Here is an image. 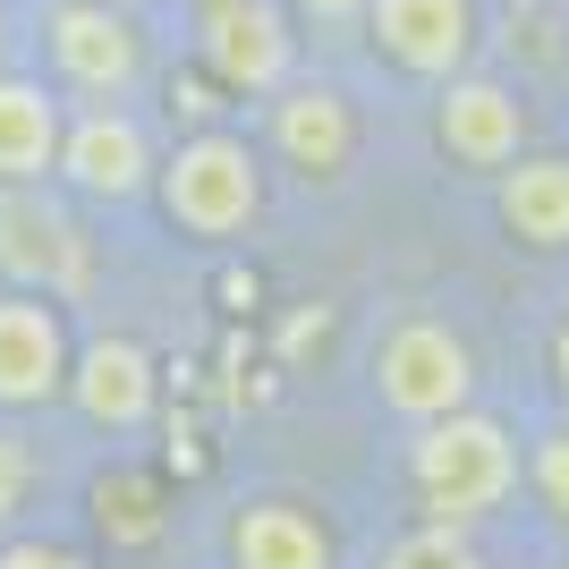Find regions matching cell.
<instances>
[{
  "mask_svg": "<svg viewBox=\"0 0 569 569\" xmlns=\"http://www.w3.org/2000/svg\"><path fill=\"white\" fill-rule=\"evenodd\" d=\"M357 34L375 51V69L408 77V86H442V77L485 60L493 9H485V0H366Z\"/></svg>",
  "mask_w": 569,
  "mask_h": 569,
  "instance_id": "8",
  "label": "cell"
},
{
  "mask_svg": "<svg viewBox=\"0 0 569 569\" xmlns=\"http://www.w3.org/2000/svg\"><path fill=\"white\" fill-rule=\"evenodd\" d=\"M0 569H86V552L60 536H0Z\"/></svg>",
  "mask_w": 569,
  "mask_h": 569,
  "instance_id": "20",
  "label": "cell"
},
{
  "mask_svg": "<svg viewBox=\"0 0 569 569\" xmlns=\"http://www.w3.org/2000/svg\"><path fill=\"white\" fill-rule=\"evenodd\" d=\"M527 86L519 77H493L485 60L459 77H442L433 86V144H442V162L468 170V179H493V170H510L536 144V111H527Z\"/></svg>",
  "mask_w": 569,
  "mask_h": 569,
  "instance_id": "9",
  "label": "cell"
},
{
  "mask_svg": "<svg viewBox=\"0 0 569 569\" xmlns=\"http://www.w3.org/2000/svg\"><path fill=\"white\" fill-rule=\"evenodd\" d=\"M263 153L298 179V188H340L357 170V102L332 77H289L281 94H263Z\"/></svg>",
  "mask_w": 569,
  "mask_h": 569,
  "instance_id": "10",
  "label": "cell"
},
{
  "mask_svg": "<svg viewBox=\"0 0 569 569\" xmlns=\"http://www.w3.org/2000/svg\"><path fill=\"white\" fill-rule=\"evenodd\" d=\"M263 188H272V170H263V144L247 128H196L162 153L153 170V204H162L170 230L188 238H238L263 221Z\"/></svg>",
  "mask_w": 569,
  "mask_h": 569,
  "instance_id": "2",
  "label": "cell"
},
{
  "mask_svg": "<svg viewBox=\"0 0 569 569\" xmlns=\"http://www.w3.org/2000/svg\"><path fill=\"white\" fill-rule=\"evenodd\" d=\"M94 230L60 179L0 188V289H34V298L77 307V298H94Z\"/></svg>",
  "mask_w": 569,
  "mask_h": 569,
  "instance_id": "4",
  "label": "cell"
},
{
  "mask_svg": "<svg viewBox=\"0 0 569 569\" xmlns=\"http://www.w3.org/2000/svg\"><path fill=\"white\" fill-rule=\"evenodd\" d=\"M375 569H485V552H476L468 527L426 519V527H408V536H391V545L375 552Z\"/></svg>",
  "mask_w": 569,
  "mask_h": 569,
  "instance_id": "16",
  "label": "cell"
},
{
  "mask_svg": "<svg viewBox=\"0 0 569 569\" xmlns=\"http://www.w3.org/2000/svg\"><path fill=\"white\" fill-rule=\"evenodd\" d=\"M289 18H298V26H315V34H340V26H357V18H366V0H289Z\"/></svg>",
  "mask_w": 569,
  "mask_h": 569,
  "instance_id": "21",
  "label": "cell"
},
{
  "mask_svg": "<svg viewBox=\"0 0 569 569\" xmlns=\"http://www.w3.org/2000/svg\"><path fill=\"white\" fill-rule=\"evenodd\" d=\"M26 493H34V451H26V433H18V426H0V536L18 527Z\"/></svg>",
  "mask_w": 569,
  "mask_h": 569,
  "instance_id": "19",
  "label": "cell"
},
{
  "mask_svg": "<svg viewBox=\"0 0 569 569\" xmlns=\"http://www.w3.org/2000/svg\"><path fill=\"white\" fill-rule=\"evenodd\" d=\"M34 51H43V77L69 102H137L144 77H153L144 18L111 9V0H43L34 9Z\"/></svg>",
  "mask_w": 569,
  "mask_h": 569,
  "instance_id": "3",
  "label": "cell"
},
{
  "mask_svg": "<svg viewBox=\"0 0 569 569\" xmlns=\"http://www.w3.org/2000/svg\"><path fill=\"white\" fill-rule=\"evenodd\" d=\"M111 9H144V0H111Z\"/></svg>",
  "mask_w": 569,
  "mask_h": 569,
  "instance_id": "24",
  "label": "cell"
},
{
  "mask_svg": "<svg viewBox=\"0 0 569 569\" xmlns=\"http://www.w3.org/2000/svg\"><path fill=\"white\" fill-rule=\"evenodd\" d=\"M153 170H162V144L128 102H69V128H60V162L51 179L94 204V213H128L153 196Z\"/></svg>",
  "mask_w": 569,
  "mask_h": 569,
  "instance_id": "7",
  "label": "cell"
},
{
  "mask_svg": "<svg viewBox=\"0 0 569 569\" xmlns=\"http://www.w3.org/2000/svg\"><path fill=\"white\" fill-rule=\"evenodd\" d=\"M69 307L34 298V289H0V417H34V408L69 400Z\"/></svg>",
  "mask_w": 569,
  "mask_h": 569,
  "instance_id": "11",
  "label": "cell"
},
{
  "mask_svg": "<svg viewBox=\"0 0 569 569\" xmlns=\"http://www.w3.org/2000/svg\"><path fill=\"white\" fill-rule=\"evenodd\" d=\"M221 561L230 569H340V545L323 527V510H307L289 493H256L221 527Z\"/></svg>",
  "mask_w": 569,
  "mask_h": 569,
  "instance_id": "13",
  "label": "cell"
},
{
  "mask_svg": "<svg viewBox=\"0 0 569 569\" xmlns=\"http://www.w3.org/2000/svg\"><path fill=\"white\" fill-rule=\"evenodd\" d=\"M366 391H375L400 426H433L476 400V349L442 315H391L366 349Z\"/></svg>",
  "mask_w": 569,
  "mask_h": 569,
  "instance_id": "5",
  "label": "cell"
},
{
  "mask_svg": "<svg viewBox=\"0 0 569 569\" xmlns=\"http://www.w3.org/2000/svg\"><path fill=\"white\" fill-rule=\"evenodd\" d=\"M408 493L426 501V519L442 527H485L501 501L519 493V433L485 417V408H451V417H433L417 426L408 442Z\"/></svg>",
  "mask_w": 569,
  "mask_h": 569,
  "instance_id": "1",
  "label": "cell"
},
{
  "mask_svg": "<svg viewBox=\"0 0 569 569\" xmlns=\"http://www.w3.org/2000/svg\"><path fill=\"white\" fill-rule=\"evenodd\" d=\"M94 501H102V527H111L119 545H144V536L162 527V493H153L144 476H111Z\"/></svg>",
  "mask_w": 569,
  "mask_h": 569,
  "instance_id": "18",
  "label": "cell"
},
{
  "mask_svg": "<svg viewBox=\"0 0 569 569\" xmlns=\"http://www.w3.org/2000/svg\"><path fill=\"white\" fill-rule=\"evenodd\" d=\"M493 221L527 256H569V153L527 144L510 170H493Z\"/></svg>",
  "mask_w": 569,
  "mask_h": 569,
  "instance_id": "14",
  "label": "cell"
},
{
  "mask_svg": "<svg viewBox=\"0 0 569 569\" xmlns=\"http://www.w3.org/2000/svg\"><path fill=\"white\" fill-rule=\"evenodd\" d=\"M9 51H18V9L0 0V69H9Z\"/></svg>",
  "mask_w": 569,
  "mask_h": 569,
  "instance_id": "23",
  "label": "cell"
},
{
  "mask_svg": "<svg viewBox=\"0 0 569 569\" xmlns=\"http://www.w3.org/2000/svg\"><path fill=\"white\" fill-rule=\"evenodd\" d=\"M519 485L536 493V510H545L552 527H569V417H561V426H545L519 451Z\"/></svg>",
  "mask_w": 569,
  "mask_h": 569,
  "instance_id": "17",
  "label": "cell"
},
{
  "mask_svg": "<svg viewBox=\"0 0 569 569\" xmlns=\"http://www.w3.org/2000/svg\"><path fill=\"white\" fill-rule=\"evenodd\" d=\"M552 391L569 400V315H561V332H552Z\"/></svg>",
  "mask_w": 569,
  "mask_h": 569,
  "instance_id": "22",
  "label": "cell"
},
{
  "mask_svg": "<svg viewBox=\"0 0 569 569\" xmlns=\"http://www.w3.org/2000/svg\"><path fill=\"white\" fill-rule=\"evenodd\" d=\"M60 128H69V94H60L51 77L0 69V188L51 179V162H60Z\"/></svg>",
  "mask_w": 569,
  "mask_h": 569,
  "instance_id": "15",
  "label": "cell"
},
{
  "mask_svg": "<svg viewBox=\"0 0 569 569\" xmlns=\"http://www.w3.org/2000/svg\"><path fill=\"white\" fill-rule=\"evenodd\" d=\"M188 43L221 94H247V102L281 94L307 60L289 0H188Z\"/></svg>",
  "mask_w": 569,
  "mask_h": 569,
  "instance_id": "6",
  "label": "cell"
},
{
  "mask_svg": "<svg viewBox=\"0 0 569 569\" xmlns=\"http://www.w3.org/2000/svg\"><path fill=\"white\" fill-rule=\"evenodd\" d=\"M153 400H162V366L153 349L128 332H94L69 357V408L94 433H144L153 426Z\"/></svg>",
  "mask_w": 569,
  "mask_h": 569,
  "instance_id": "12",
  "label": "cell"
}]
</instances>
